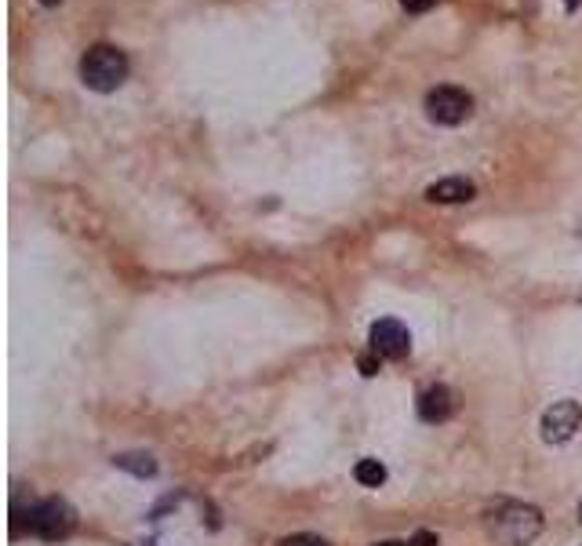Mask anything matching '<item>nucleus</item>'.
Instances as JSON below:
<instances>
[{
	"mask_svg": "<svg viewBox=\"0 0 582 546\" xmlns=\"http://www.w3.org/2000/svg\"><path fill=\"white\" fill-rule=\"evenodd\" d=\"M81 81L84 88L110 95V91H117L128 81V55L121 48H113V44H95V48L84 51Z\"/></svg>",
	"mask_w": 582,
	"mask_h": 546,
	"instance_id": "nucleus-1",
	"label": "nucleus"
},
{
	"mask_svg": "<svg viewBox=\"0 0 582 546\" xmlns=\"http://www.w3.org/2000/svg\"><path fill=\"white\" fill-rule=\"evenodd\" d=\"M492 528H495V536H499L506 546H528L542 532V517H539L535 506L510 503V506H502L499 514H495Z\"/></svg>",
	"mask_w": 582,
	"mask_h": 546,
	"instance_id": "nucleus-2",
	"label": "nucleus"
},
{
	"mask_svg": "<svg viewBox=\"0 0 582 546\" xmlns=\"http://www.w3.org/2000/svg\"><path fill=\"white\" fill-rule=\"evenodd\" d=\"M426 117L433 124H444V128H455L473 113V95L462 88H452V84H441V88L426 91Z\"/></svg>",
	"mask_w": 582,
	"mask_h": 546,
	"instance_id": "nucleus-3",
	"label": "nucleus"
},
{
	"mask_svg": "<svg viewBox=\"0 0 582 546\" xmlns=\"http://www.w3.org/2000/svg\"><path fill=\"white\" fill-rule=\"evenodd\" d=\"M73 528H77V514H73V506L66 499H44V503H37L30 510V532L48 539V543L66 539Z\"/></svg>",
	"mask_w": 582,
	"mask_h": 546,
	"instance_id": "nucleus-4",
	"label": "nucleus"
},
{
	"mask_svg": "<svg viewBox=\"0 0 582 546\" xmlns=\"http://www.w3.org/2000/svg\"><path fill=\"white\" fill-rule=\"evenodd\" d=\"M579 423H582V408L575 401H557V405L546 408V415H542V441L564 445V441L575 437Z\"/></svg>",
	"mask_w": 582,
	"mask_h": 546,
	"instance_id": "nucleus-5",
	"label": "nucleus"
},
{
	"mask_svg": "<svg viewBox=\"0 0 582 546\" xmlns=\"http://www.w3.org/2000/svg\"><path fill=\"white\" fill-rule=\"evenodd\" d=\"M372 350L379 357L397 361V357H404L408 350H412V335H408V328H404L401 321H393V317L375 321L372 324Z\"/></svg>",
	"mask_w": 582,
	"mask_h": 546,
	"instance_id": "nucleus-6",
	"label": "nucleus"
},
{
	"mask_svg": "<svg viewBox=\"0 0 582 546\" xmlns=\"http://www.w3.org/2000/svg\"><path fill=\"white\" fill-rule=\"evenodd\" d=\"M419 415L426 419V423H444V419H452L455 415V394L448 390V386H430V390H422Z\"/></svg>",
	"mask_w": 582,
	"mask_h": 546,
	"instance_id": "nucleus-7",
	"label": "nucleus"
},
{
	"mask_svg": "<svg viewBox=\"0 0 582 546\" xmlns=\"http://www.w3.org/2000/svg\"><path fill=\"white\" fill-rule=\"evenodd\" d=\"M473 193H477V186H473L470 179H441V182H433L430 190H426V201H433V204H466V201H473Z\"/></svg>",
	"mask_w": 582,
	"mask_h": 546,
	"instance_id": "nucleus-8",
	"label": "nucleus"
},
{
	"mask_svg": "<svg viewBox=\"0 0 582 546\" xmlns=\"http://www.w3.org/2000/svg\"><path fill=\"white\" fill-rule=\"evenodd\" d=\"M113 466H121V470H128V474H135V477H153L157 474V463H153V455H146V452L113 455Z\"/></svg>",
	"mask_w": 582,
	"mask_h": 546,
	"instance_id": "nucleus-9",
	"label": "nucleus"
},
{
	"mask_svg": "<svg viewBox=\"0 0 582 546\" xmlns=\"http://www.w3.org/2000/svg\"><path fill=\"white\" fill-rule=\"evenodd\" d=\"M353 477H357L361 485H368V488H379L382 481H386V466H382L379 459H361L357 470H353Z\"/></svg>",
	"mask_w": 582,
	"mask_h": 546,
	"instance_id": "nucleus-10",
	"label": "nucleus"
},
{
	"mask_svg": "<svg viewBox=\"0 0 582 546\" xmlns=\"http://www.w3.org/2000/svg\"><path fill=\"white\" fill-rule=\"evenodd\" d=\"M281 546H328L321 536H291V539H284Z\"/></svg>",
	"mask_w": 582,
	"mask_h": 546,
	"instance_id": "nucleus-11",
	"label": "nucleus"
},
{
	"mask_svg": "<svg viewBox=\"0 0 582 546\" xmlns=\"http://www.w3.org/2000/svg\"><path fill=\"white\" fill-rule=\"evenodd\" d=\"M437 0H401L404 11H412V15H422V11H430Z\"/></svg>",
	"mask_w": 582,
	"mask_h": 546,
	"instance_id": "nucleus-12",
	"label": "nucleus"
},
{
	"mask_svg": "<svg viewBox=\"0 0 582 546\" xmlns=\"http://www.w3.org/2000/svg\"><path fill=\"white\" fill-rule=\"evenodd\" d=\"M379 546H412V543H401V539H386V543H379Z\"/></svg>",
	"mask_w": 582,
	"mask_h": 546,
	"instance_id": "nucleus-13",
	"label": "nucleus"
},
{
	"mask_svg": "<svg viewBox=\"0 0 582 546\" xmlns=\"http://www.w3.org/2000/svg\"><path fill=\"white\" fill-rule=\"evenodd\" d=\"M44 8H55V4H62V0H41Z\"/></svg>",
	"mask_w": 582,
	"mask_h": 546,
	"instance_id": "nucleus-14",
	"label": "nucleus"
},
{
	"mask_svg": "<svg viewBox=\"0 0 582 546\" xmlns=\"http://www.w3.org/2000/svg\"><path fill=\"white\" fill-rule=\"evenodd\" d=\"M564 4H568V11H575V8H579V0H564Z\"/></svg>",
	"mask_w": 582,
	"mask_h": 546,
	"instance_id": "nucleus-15",
	"label": "nucleus"
},
{
	"mask_svg": "<svg viewBox=\"0 0 582 546\" xmlns=\"http://www.w3.org/2000/svg\"><path fill=\"white\" fill-rule=\"evenodd\" d=\"M579 521H582V506H579Z\"/></svg>",
	"mask_w": 582,
	"mask_h": 546,
	"instance_id": "nucleus-16",
	"label": "nucleus"
}]
</instances>
